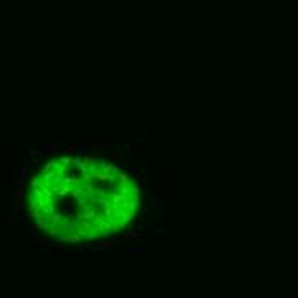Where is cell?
I'll return each mask as SVG.
<instances>
[{
  "label": "cell",
  "mask_w": 298,
  "mask_h": 298,
  "mask_svg": "<svg viewBox=\"0 0 298 298\" xmlns=\"http://www.w3.org/2000/svg\"><path fill=\"white\" fill-rule=\"evenodd\" d=\"M141 207V188L124 168L101 158L57 156L31 175L26 209L38 230L63 243L111 240Z\"/></svg>",
  "instance_id": "1"
}]
</instances>
